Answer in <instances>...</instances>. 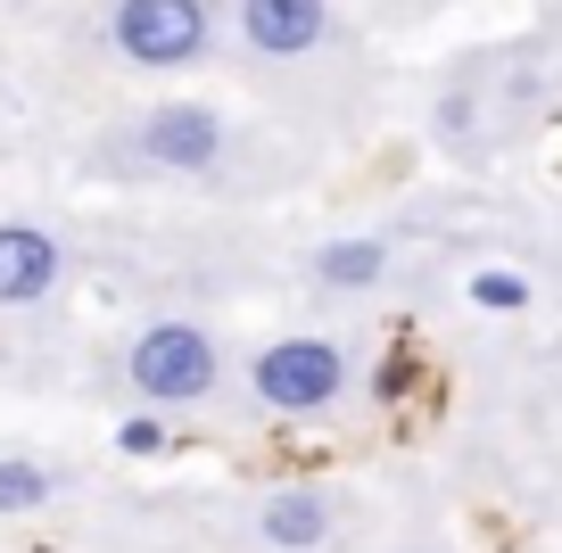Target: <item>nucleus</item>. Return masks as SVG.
Segmentation results:
<instances>
[{
  "instance_id": "f257e3e1",
  "label": "nucleus",
  "mask_w": 562,
  "mask_h": 553,
  "mask_svg": "<svg viewBox=\"0 0 562 553\" xmlns=\"http://www.w3.org/2000/svg\"><path fill=\"white\" fill-rule=\"evenodd\" d=\"M248 397L265 414H331L348 397V347L315 339V330H290V339H265L248 356Z\"/></svg>"
},
{
  "instance_id": "f03ea898",
  "label": "nucleus",
  "mask_w": 562,
  "mask_h": 553,
  "mask_svg": "<svg viewBox=\"0 0 562 553\" xmlns=\"http://www.w3.org/2000/svg\"><path fill=\"white\" fill-rule=\"evenodd\" d=\"M124 381L140 388V405H199L224 381V347L207 323H149L124 347Z\"/></svg>"
},
{
  "instance_id": "7ed1b4c3",
  "label": "nucleus",
  "mask_w": 562,
  "mask_h": 553,
  "mask_svg": "<svg viewBox=\"0 0 562 553\" xmlns=\"http://www.w3.org/2000/svg\"><path fill=\"white\" fill-rule=\"evenodd\" d=\"M108 42H116L124 67H191V58H207L215 42V9L207 0H116L108 9Z\"/></svg>"
},
{
  "instance_id": "20e7f679",
  "label": "nucleus",
  "mask_w": 562,
  "mask_h": 553,
  "mask_svg": "<svg viewBox=\"0 0 562 553\" xmlns=\"http://www.w3.org/2000/svg\"><path fill=\"white\" fill-rule=\"evenodd\" d=\"M133 149L158 173H207L215 157H224V116H215L207 100H158L133 124Z\"/></svg>"
},
{
  "instance_id": "39448f33",
  "label": "nucleus",
  "mask_w": 562,
  "mask_h": 553,
  "mask_svg": "<svg viewBox=\"0 0 562 553\" xmlns=\"http://www.w3.org/2000/svg\"><path fill=\"white\" fill-rule=\"evenodd\" d=\"M240 34L265 58H306L331 42V0H240Z\"/></svg>"
},
{
  "instance_id": "423d86ee",
  "label": "nucleus",
  "mask_w": 562,
  "mask_h": 553,
  "mask_svg": "<svg viewBox=\"0 0 562 553\" xmlns=\"http://www.w3.org/2000/svg\"><path fill=\"white\" fill-rule=\"evenodd\" d=\"M67 281V248L42 224H0V306H42Z\"/></svg>"
},
{
  "instance_id": "0eeeda50",
  "label": "nucleus",
  "mask_w": 562,
  "mask_h": 553,
  "mask_svg": "<svg viewBox=\"0 0 562 553\" xmlns=\"http://www.w3.org/2000/svg\"><path fill=\"white\" fill-rule=\"evenodd\" d=\"M331 529H339V512H331V496H315V487H273V496L257 504V537L281 545V553H315Z\"/></svg>"
},
{
  "instance_id": "6e6552de",
  "label": "nucleus",
  "mask_w": 562,
  "mask_h": 553,
  "mask_svg": "<svg viewBox=\"0 0 562 553\" xmlns=\"http://www.w3.org/2000/svg\"><path fill=\"white\" fill-rule=\"evenodd\" d=\"M389 273V240H323L315 248V281L323 290H372Z\"/></svg>"
},
{
  "instance_id": "1a4fd4ad",
  "label": "nucleus",
  "mask_w": 562,
  "mask_h": 553,
  "mask_svg": "<svg viewBox=\"0 0 562 553\" xmlns=\"http://www.w3.org/2000/svg\"><path fill=\"white\" fill-rule=\"evenodd\" d=\"M50 504V471L42 463H0V512H42Z\"/></svg>"
},
{
  "instance_id": "9d476101",
  "label": "nucleus",
  "mask_w": 562,
  "mask_h": 553,
  "mask_svg": "<svg viewBox=\"0 0 562 553\" xmlns=\"http://www.w3.org/2000/svg\"><path fill=\"white\" fill-rule=\"evenodd\" d=\"M472 297H480V306H496V314H513V306H529V281L505 273V264H488V273H472Z\"/></svg>"
},
{
  "instance_id": "9b49d317",
  "label": "nucleus",
  "mask_w": 562,
  "mask_h": 553,
  "mask_svg": "<svg viewBox=\"0 0 562 553\" xmlns=\"http://www.w3.org/2000/svg\"><path fill=\"white\" fill-rule=\"evenodd\" d=\"M116 447H124V454H158V421H124Z\"/></svg>"
}]
</instances>
